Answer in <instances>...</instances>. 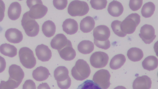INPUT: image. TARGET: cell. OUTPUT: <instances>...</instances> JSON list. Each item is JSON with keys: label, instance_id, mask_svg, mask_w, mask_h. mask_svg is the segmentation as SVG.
I'll return each instance as SVG.
<instances>
[{"label": "cell", "instance_id": "obj_1", "mask_svg": "<svg viewBox=\"0 0 158 89\" xmlns=\"http://www.w3.org/2000/svg\"><path fill=\"white\" fill-rule=\"evenodd\" d=\"M90 73L89 64L82 59H79L76 61L71 70L72 76L76 80L79 81H82L88 78Z\"/></svg>", "mask_w": 158, "mask_h": 89}, {"label": "cell", "instance_id": "obj_2", "mask_svg": "<svg viewBox=\"0 0 158 89\" xmlns=\"http://www.w3.org/2000/svg\"><path fill=\"white\" fill-rule=\"evenodd\" d=\"M27 5L30 9L28 11L29 16L33 19H40L47 14L48 9L44 5L41 0H27Z\"/></svg>", "mask_w": 158, "mask_h": 89}, {"label": "cell", "instance_id": "obj_3", "mask_svg": "<svg viewBox=\"0 0 158 89\" xmlns=\"http://www.w3.org/2000/svg\"><path fill=\"white\" fill-rule=\"evenodd\" d=\"M68 69L64 66L57 67L54 72V77L58 87L61 89H68L71 84V79Z\"/></svg>", "mask_w": 158, "mask_h": 89}, {"label": "cell", "instance_id": "obj_4", "mask_svg": "<svg viewBox=\"0 0 158 89\" xmlns=\"http://www.w3.org/2000/svg\"><path fill=\"white\" fill-rule=\"evenodd\" d=\"M21 24L28 36L34 37L38 34L39 32V25L35 19L29 16L28 11L23 15Z\"/></svg>", "mask_w": 158, "mask_h": 89}, {"label": "cell", "instance_id": "obj_5", "mask_svg": "<svg viewBox=\"0 0 158 89\" xmlns=\"http://www.w3.org/2000/svg\"><path fill=\"white\" fill-rule=\"evenodd\" d=\"M140 21V16L136 13H132L121 22L120 28L122 31L126 34H131L135 31Z\"/></svg>", "mask_w": 158, "mask_h": 89}, {"label": "cell", "instance_id": "obj_6", "mask_svg": "<svg viewBox=\"0 0 158 89\" xmlns=\"http://www.w3.org/2000/svg\"><path fill=\"white\" fill-rule=\"evenodd\" d=\"M20 62L26 68L31 69L36 64V60L33 51L27 47L20 48L19 51Z\"/></svg>", "mask_w": 158, "mask_h": 89}, {"label": "cell", "instance_id": "obj_7", "mask_svg": "<svg viewBox=\"0 0 158 89\" xmlns=\"http://www.w3.org/2000/svg\"><path fill=\"white\" fill-rule=\"evenodd\" d=\"M89 10L88 4L84 1L74 0L69 4L68 12L72 16H82L86 14Z\"/></svg>", "mask_w": 158, "mask_h": 89}, {"label": "cell", "instance_id": "obj_8", "mask_svg": "<svg viewBox=\"0 0 158 89\" xmlns=\"http://www.w3.org/2000/svg\"><path fill=\"white\" fill-rule=\"evenodd\" d=\"M110 77L109 71L102 69L98 70L94 74L93 80L102 89H107L110 86Z\"/></svg>", "mask_w": 158, "mask_h": 89}, {"label": "cell", "instance_id": "obj_9", "mask_svg": "<svg viewBox=\"0 0 158 89\" xmlns=\"http://www.w3.org/2000/svg\"><path fill=\"white\" fill-rule=\"evenodd\" d=\"M109 59V56L107 53L103 52L98 51L91 55L90 58V62L93 67L100 68L105 67L107 65Z\"/></svg>", "mask_w": 158, "mask_h": 89}, {"label": "cell", "instance_id": "obj_10", "mask_svg": "<svg viewBox=\"0 0 158 89\" xmlns=\"http://www.w3.org/2000/svg\"><path fill=\"white\" fill-rule=\"evenodd\" d=\"M140 38L146 44H150L154 40L156 37L155 29L150 25L145 24L142 26L139 34Z\"/></svg>", "mask_w": 158, "mask_h": 89}, {"label": "cell", "instance_id": "obj_11", "mask_svg": "<svg viewBox=\"0 0 158 89\" xmlns=\"http://www.w3.org/2000/svg\"><path fill=\"white\" fill-rule=\"evenodd\" d=\"M94 40L103 41L108 40L110 36L109 28L105 25H100L95 28L93 32Z\"/></svg>", "mask_w": 158, "mask_h": 89}, {"label": "cell", "instance_id": "obj_12", "mask_svg": "<svg viewBox=\"0 0 158 89\" xmlns=\"http://www.w3.org/2000/svg\"><path fill=\"white\" fill-rule=\"evenodd\" d=\"M70 42L63 34H58L52 40L50 45L52 48L59 51L62 49Z\"/></svg>", "mask_w": 158, "mask_h": 89}, {"label": "cell", "instance_id": "obj_13", "mask_svg": "<svg viewBox=\"0 0 158 89\" xmlns=\"http://www.w3.org/2000/svg\"><path fill=\"white\" fill-rule=\"evenodd\" d=\"M35 52L38 59L42 61H48L52 56L51 50L47 46L43 44L38 45L35 49Z\"/></svg>", "mask_w": 158, "mask_h": 89}, {"label": "cell", "instance_id": "obj_14", "mask_svg": "<svg viewBox=\"0 0 158 89\" xmlns=\"http://www.w3.org/2000/svg\"><path fill=\"white\" fill-rule=\"evenodd\" d=\"M9 78L21 83L24 76V73L21 67L16 64H12L9 69Z\"/></svg>", "mask_w": 158, "mask_h": 89}, {"label": "cell", "instance_id": "obj_15", "mask_svg": "<svg viewBox=\"0 0 158 89\" xmlns=\"http://www.w3.org/2000/svg\"><path fill=\"white\" fill-rule=\"evenodd\" d=\"M152 82L150 78L147 75L136 78L133 83V89H150Z\"/></svg>", "mask_w": 158, "mask_h": 89}, {"label": "cell", "instance_id": "obj_16", "mask_svg": "<svg viewBox=\"0 0 158 89\" xmlns=\"http://www.w3.org/2000/svg\"><path fill=\"white\" fill-rule=\"evenodd\" d=\"M5 36L9 42L14 44L20 42L23 39L22 33L15 28L7 29L5 32Z\"/></svg>", "mask_w": 158, "mask_h": 89}, {"label": "cell", "instance_id": "obj_17", "mask_svg": "<svg viewBox=\"0 0 158 89\" xmlns=\"http://www.w3.org/2000/svg\"><path fill=\"white\" fill-rule=\"evenodd\" d=\"M60 57L66 61L73 60L76 56V53L70 42L62 49L58 51Z\"/></svg>", "mask_w": 158, "mask_h": 89}, {"label": "cell", "instance_id": "obj_18", "mask_svg": "<svg viewBox=\"0 0 158 89\" xmlns=\"http://www.w3.org/2000/svg\"><path fill=\"white\" fill-rule=\"evenodd\" d=\"M62 26L63 31L69 35L75 34L78 28L77 22L74 19L70 18L65 19L63 22Z\"/></svg>", "mask_w": 158, "mask_h": 89}, {"label": "cell", "instance_id": "obj_19", "mask_svg": "<svg viewBox=\"0 0 158 89\" xmlns=\"http://www.w3.org/2000/svg\"><path fill=\"white\" fill-rule=\"evenodd\" d=\"M123 9L122 4L119 2L115 0L109 3L107 8L109 13L114 17H118L121 15Z\"/></svg>", "mask_w": 158, "mask_h": 89}, {"label": "cell", "instance_id": "obj_20", "mask_svg": "<svg viewBox=\"0 0 158 89\" xmlns=\"http://www.w3.org/2000/svg\"><path fill=\"white\" fill-rule=\"evenodd\" d=\"M50 75L49 71L46 68L40 66L37 67L32 72L33 78L38 81H42L47 79Z\"/></svg>", "mask_w": 158, "mask_h": 89}, {"label": "cell", "instance_id": "obj_21", "mask_svg": "<svg viewBox=\"0 0 158 89\" xmlns=\"http://www.w3.org/2000/svg\"><path fill=\"white\" fill-rule=\"evenodd\" d=\"M21 11V6L18 2H12L10 5L8 9V17L12 20H16L19 17Z\"/></svg>", "mask_w": 158, "mask_h": 89}, {"label": "cell", "instance_id": "obj_22", "mask_svg": "<svg viewBox=\"0 0 158 89\" xmlns=\"http://www.w3.org/2000/svg\"><path fill=\"white\" fill-rule=\"evenodd\" d=\"M95 22L94 19L90 16H87L81 20L80 23V28L84 33L90 32L94 28Z\"/></svg>", "mask_w": 158, "mask_h": 89}, {"label": "cell", "instance_id": "obj_23", "mask_svg": "<svg viewBox=\"0 0 158 89\" xmlns=\"http://www.w3.org/2000/svg\"><path fill=\"white\" fill-rule=\"evenodd\" d=\"M158 65L157 58L155 56L152 55L145 58L142 62L143 68L148 71L155 70L157 67Z\"/></svg>", "mask_w": 158, "mask_h": 89}, {"label": "cell", "instance_id": "obj_24", "mask_svg": "<svg viewBox=\"0 0 158 89\" xmlns=\"http://www.w3.org/2000/svg\"><path fill=\"white\" fill-rule=\"evenodd\" d=\"M42 31L47 37L53 36L56 31V27L54 23L50 20L45 21L42 26Z\"/></svg>", "mask_w": 158, "mask_h": 89}, {"label": "cell", "instance_id": "obj_25", "mask_svg": "<svg viewBox=\"0 0 158 89\" xmlns=\"http://www.w3.org/2000/svg\"><path fill=\"white\" fill-rule=\"evenodd\" d=\"M126 61L125 56L121 54L115 55L111 59L110 66L113 70H117L120 68L124 64Z\"/></svg>", "mask_w": 158, "mask_h": 89}, {"label": "cell", "instance_id": "obj_26", "mask_svg": "<svg viewBox=\"0 0 158 89\" xmlns=\"http://www.w3.org/2000/svg\"><path fill=\"white\" fill-rule=\"evenodd\" d=\"M127 55L131 61L136 62L140 61L143 56L142 50L138 48L132 47L127 51Z\"/></svg>", "mask_w": 158, "mask_h": 89}, {"label": "cell", "instance_id": "obj_27", "mask_svg": "<svg viewBox=\"0 0 158 89\" xmlns=\"http://www.w3.org/2000/svg\"><path fill=\"white\" fill-rule=\"evenodd\" d=\"M78 51L83 54H88L92 52L94 49L93 43L89 40H83L77 46Z\"/></svg>", "mask_w": 158, "mask_h": 89}, {"label": "cell", "instance_id": "obj_28", "mask_svg": "<svg viewBox=\"0 0 158 89\" xmlns=\"http://www.w3.org/2000/svg\"><path fill=\"white\" fill-rule=\"evenodd\" d=\"M0 52L3 55L12 57L17 54V49L14 45L5 43L0 46Z\"/></svg>", "mask_w": 158, "mask_h": 89}, {"label": "cell", "instance_id": "obj_29", "mask_svg": "<svg viewBox=\"0 0 158 89\" xmlns=\"http://www.w3.org/2000/svg\"><path fill=\"white\" fill-rule=\"evenodd\" d=\"M155 9V5L153 2H147L143 5L142 8V15L143 16L146 18L150 17L154 14Z\"/></svg>", "mask_w": 158, "mask_h": 89}, {"label": "cell", "instance_id": "obj_30", "mask_svg": "<svg viewBox=\"0 0 158 89\" xmlns=\"http://www.w3.org/2000/svg\"><path fill=\"white\" fill-rule=\"evenodd\" d=\"M20 84L9 78L6 81H1L0 89H14L18 87Z\"/></svg>", "mask_w": 158, "mask_h": 89}, {"label": "cell", "instance_id": "obj_31", "mask_svg": "<svg viewBox=\"0 0 158 89\" xmlns=\"http://www.w3.org/2000/svg\"><path fill=\"white\" fill-rule=\"evenodd\" d=\"M121 22L118 20H114L111 24V27L113 32L116 35L120 37H124L127 34L121 30L120 25Z\"/></svg>", "mask_w": 158, "mask_h": 89}, {"label": "cell", "instance_id": "obj_32", "mask_svg": "<svg viewBox=\"0 0 158 89\" xmlns=\"http://www.w3.org/2000/svg\"><path fill=\"white\" fill-rule=\"evenodd\" d=\"M77 89H102L93 81L87 80L80 84Z\"/></svg>", "mask_w": 158, "mask_h": 89}, {"label": "cell", "instance_id": "obj_33", "mask_svg": "<svg viewBox=\"0 0 158 89\" xmlns=\"http://www.w3.org/2000/svg\"><path fill=\"white\" fill-rule=\"evenodd\" d=\"M107 2V0H92L90 1L92 7L96 10H102L106 8Z\"/></svg>", "mask_w": 158, "mask_h": 89}, {"label": "cell", "instance_id": "obj_34", "mask_svg": "<svg viewBox=\"0 0 158 89\" xmlns=\"http://www.w3.org/2000/svg\"><path fill=\"white\" fill-rule=\"evenodd\" d=\"M143 2L142 0H131L129 1V7L133 11H135L138 10L141 7Z\"/></svg>", "mask_w": 158, "mask_h": 89}, {"label": "cell", "instance_id": "obj_35", "mask_svg": "<svg viewBox=\"0 0 158 89\" xmlns=\"http://www.w3.org/2000/svg\"><path fill=\"white\" fill-rule=\"evenodd\" d=\"M54 7L59 10H62L68 4L67 0H54L53 1Z\"/></svg>", "mask_w": 158, "mask_h": 89}, {"label": "cell", "instance_id": "obj_36", "mask_svg": "<svg viewBox=\"0 0 158 89\" xmlns=\"http://www.w3.org/2000/svg\"><path fill=\"white\" fill-rule=\"evenodd\" d=\"M94 44L99 48L106 50L110 47V41L109 40L103 41H100L94 40Z\"/></svg>", "mask_w": 158, "mask_h": 89}, {"label": "cell", "instance_id": "obj_37", "mask_svg": "<svg viewBox=\"0 0 158 89\" xmlns=\"http://www.w3.org/2000/svg\"><path fill=\"white\" fill-rule=\"evenodd\" d=\"M23 89H36L35 83L32 80H27L23 85Z\"/></svg>", "mask_w": 158, "mask_h": 89}, {"label": "cell", "instance_id": "obj_38", "mask_svg": "<svg viewBox=\"0 0 158 89\" xmlns=\"http://www.w3.org/2000/svg\"><path fill=\"white\" fill-rule=\"evenodd\" d=\"M5 6L4 2L0 0V22H1L4 17Z\"/></svg>", "mask_w": 158, "mask_h": 89}, {"label": "cell", "instance_id": "obj_39", "mask_svg": "<svg viewBox=\"0 0 158 89\" xmlns=\"http://www.w3.org/2000/svg\"><path fill=\"white\" fill-rule=\"evenodd\" d=\"M6 67V62L5 59L0 56V73L3 72Z\"/></svg>", "mask_w": 158, "mask_h": 89}, {"label": "cell", "instance_id": "obj_40", "mask_svg": "<svg viewBox=\"0 0 158 89\" xmlns=\"http://www.w3.org/2000/svg\"><path fill=\"white\" fill-rule=\"evenodd\" d=\"M37 89H50V88L47 83H45L40 84Z\"/></svg>", "mask_w": 158, "mask_h": 89}, {"label": "cell", "instance_id": "obj_41", "mask_svg": "<svg viewBox=\"0 0 158 89\" xmlns=\"http://www.w3.org/2000/svg\"><path fill=\"white\" fill-rule=\"evenodd\" d=\"M114 89H127L126 88L123 86H118L115 88H114Z\"/></svg>", "mask_w": 158, "mask_h": 89}]
</instances>
